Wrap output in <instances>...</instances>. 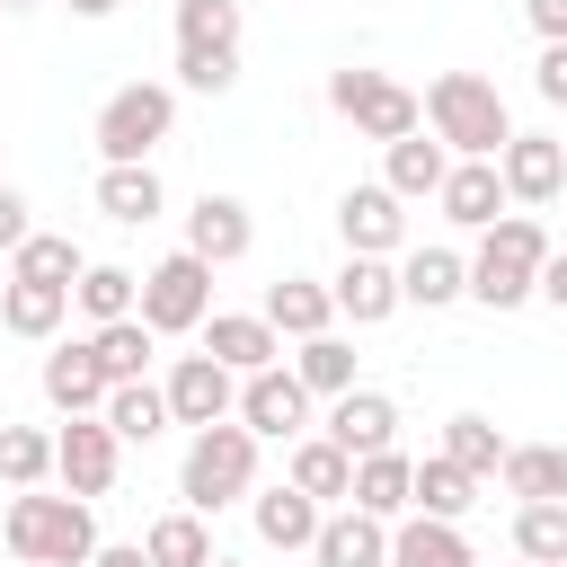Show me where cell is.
Wrapping results in <instances>:
<instances>
[{
    "label": "cell",
    "instance_id": "33",
    "mask_svg": "<svg viewBox=\"0 0 567 567\" xmlns=\"http://www.w3.org/2000/svg\"><path fill=\"white\" fill-rule=\"evenodd\" d=\"M514 558L567 567V496H532V505H514Z\"/></svg>",
    "mask_w": 567,
    "mask_h": 567
},
{
    "label": "cell",
    "instance_id": "28",
    "mask_svg": "<svg viewBox=\"0 0 567 567\" xmlns=\"http://www.w3.org/2000/svg\"><path fill=\"white\" fill-rule=\"evenodd\" d=\"M266 319L301 346V337H319V328H337V292L319 284V275H284V284H266Z\"/></svg>",
    "mask_w": 567,
    "mask_h": 567
},
{
    "label": "cell",
    "instance_id": "54",
    "mask_svg": "<svg viewBox=\"0 0 567 567\" xmlns=\"http://www.w3.org/2000/svg\"><path fill=\"white\" fill-rule=\"evenodd\" d=\"M0 151H9V142H0Z\"/></svg>",
    "mask_w": 567,
    "mask_h": 567
},
{
    "label": "cell",
    "instance_id": "11",
    "mask_svg": "<svg viewBox=\"0 0 567 567\" xmlns=\"http://www.w3.org/2000/svg\"><path fill=\"white\" fill-rule=\"evenodd\" d=\"M168 408H177L186 434L195 425H221V416H239V372L221 354H177L168 363Z\"/></svg>",
    "mask_w": 567,
    "mask_h": 567
},
{
    "label": "cell",
    "instance_id": "34",
    "mask_svg": "<svg viewBox=\"0 0 567 567\" xmlns=\"http://www.w3.org/2000/svg\"><path fill=\"white\" fill-rule=\"evenodd\" d=\"M9 275H27V284H80L89 257H80V239H62V230H27L18 257H9Z\"/></svg>",
    "mask_w": 567,
    "mask_h": 567
},
{
    "label": "cell",
    "instance_id": "26",
    "mask_svg": "<svg viewBox=\"0 0 567 567\" xmlns=\"http://www.w3.org/2000/svg\"><path fill=\"white\" fill-rule=\"evenodd\" d=\"M354 505L381 514V523L416 514V461H408L399 443H390V452H363V461H354Z\"/></svg>",
    "mask_w": 567,
    "mask_h": 567
},
{
    "label": "cell",
    "instance_id": "16",
    "mask_svg": "<svg viewBox=\"0 0 567 567\" xmlns=\"http://www.w3.org/2000/svg\"><path fill=\"white\" fill-rule=\"evenodd\" d=\"M35 381H44V399H53V408H62V416H97V408H106V390H115V381H106V363H97V346H89V337H71V346H53V354H44V372H35Z\"/></svg>",
    "mask_w": 567,
    "mask_h": 567
},
{
    "label": "cell",
    "instance_id": "9",
    "mask_svg": "<svg viewBox=\"0 0 567 567\" xmlns=\"http://www.w3.org/2000/svg\"><path fill=\"white\" fill-rule=\"evenodd\" d=\"M115 470H124V434L106 425V416H71L62 434H53V478L71 487V496H106L115 487Z\"/></svg>",
    "mask_w": 567,
    "mask_h": 567
},
{
    "label": "cell",
    "instance_id": "38",
    "mask_svg": "<svg viewBox=\"0 0 567 567\" xmlns=\"http://www.w3.org/2000/svg\"><path fill=\"white\" fill-rule=\"evenodd\" d=\"M177 53H239V0H177Z\"/></svg>",
    "mask_w": 567,
    "mask_h": 567
},
{
    "label": "cell",
    "instance_id": "27",
    "mask_svg": "<svg viewBox=\"0 0 567 567\" xmlns=\"http://www.w3.org/2000/svg\"><path fill=\"white\" fill-rule=\"evenodd\" d=\"M399 292L416 310H443V301L470 292V257L461 248H399Z\"/></svg>",
    "mask_w": 567,
    "mask_h": 567
},
{
    "label": "cell",
    "instance_id": "22",
    "mask_svg": "<svg viewBox=\"0 0 567 567\" xmlns=\"http://www.w3.org/2000/svg\"><path fill=\"white\" fill-rule=\"evenodd\" d=\"M443 177H452V151H443V142H425V124H416L408 142H381V186H390V195L434 204V195H443Z\"/></svg>",
    "mask_w": 567,
    "mask_h": 567
},
{
    "label": "cell",
    "instance_id": "49",
    "mask_svg": "<svg viewBox=\"0 0 567 567\" xmlns=\"http://www.w3.org/2000/svg\"><path fill=\"white\" fill-rule=\"evenodd\" d=\"M213 567H248V558H221V549H213Z\"/></svg>",
    "mask_w": 567,
    "mask_h": 567
},
{
    "label": "cell",
    "instance_id": "47",
    "mask_svg": "<svg viewBox=\"0 0 567 567\" xmlns=\"http://www.w3.org/2000/svg\"><path fill=\"white\" fill-rule=\"evenodd\" d=\"M124 0H71V18H115Z\"/></svg>",
    "mask_w": 567,
    "mask_h": 567
},
{
    "label": "cell",
    "instance_id": "42",
    "mask_svg": "<svg viewBox=\"0 0 567 567\" xmlns=\"http://www.w3.org/2000/svg\"><path fill=\"white\" fill-rule=\"evenodd\" d=\"M532 89H540L549 106H567V44H540V62H532Z\"/></svg>",
    "mask_w": 567,
    "mask_h": 567
},
{
    "label": "cell",
    "instance_id": "45",
    "mask_svg": "<svg viewBox=\"0 0 567 567\" xmlns=\"http://www.w3.org/2000/svg\"><path fill=\"white\" fill-rule=\"evenodd\" d=\"M532 301L567 310V248H549V257H540V292H532Z\"/></svg>",
    "mask_w": 567,
    "mask_h": 567
},
{
    "label": "cell",
    "instance_id": "8",
    "mask_svg": "<svg viewBox=\"0 0 567 567\" xmlns=\"http://www.w3.org/2000/svg\"><path fill=\"white\" fill-rule=\"evenodd\" d=\"M239 425H248L257 443H301V434H310V381H301L292 363L248 372V381H239Z\"/></svg>",
    "mask_w": 567,
    "mask_h": 567
},
{
    "label": "cell",
    "instance_id": "52",
    "mask_svg": "<svg viewBox=\"0 0 567 567\" xmlns=\"http://www.w3.org/2000/svg\"><path fill=\"white\" fill-rule=\"evenodd\" d=\"M514 567H540V558H514Z\"/></svg>",
    "mask_w": 567,
    "mask_h": 567
},
{
    "label": "cell",
    "instance_id": "43",
    "mask_svg": "<svg viewBox=\"0 0 567 567\" xmlns=\"http://www.w3.org/2000/svg\"><path fill=\"white\" fill-rule=\"evenodd\" d=\"M27 230H35V221H27V195L0 177V257H18V239H27Z\"/></svg>",
    "mask_w": 567,
    "mask_h": 567
},
{
    "label": "cell",
    "instance_id": "18",
    "mask_svg": "<svg viewBox=\"0 0 567 567\" xmlns=\"http://www.w3.org/2000/svg\"><path fill=\"white\" fill-rule=\"evenodd\" d=\"M248 239H257V221H248V204H239V195H213V186H204V195L186 204V248H195V257L239 266V257H248Z\"/></svg>",
    "mask_w": 567,
    "mask_h": 567
},
{
    "label": "cell",
    "instance_id": "14",
    "mask_svg": "<svg viewBox=\"0 0 567 567\" xmlns=\"http://www.w3.org/2000/svg\"><path fill=\"white\" fill-rule=\"evenodd\" d=\"M195 337H204V354H221L239 381H248V372H266V363H284V328H275L266 310H213Z\"/></svg>",
    "mask_w": 567,
    "mask_h": 567
},
{
    "label": "cell",
    "instance_id": "39",
    "mask_svg": "<svg viewBox=\"0 0 567 567\" xmlns=\"http://www.w3.org/2000/svg\"><path fill=\"white\" fill-rule=\"evenodd\" d=\"M53 478V434L0 416V487H44Z\"/></svg>",
    "mask_w": 567,
    "mask_h": 567
},
{
    "label": "cell",
    "instance_id": "50",
    "mask_svg": "<svg viewBox=\"0 0 567 567\" xmlns=\"http://www.w3.org/2000/svg\"><path fill=\"white\" fill-rule=\"evenodd\" d=\"M0 9H35V0H0Z\"/></svg>",
    "mask_w": 567,
    "mask_h": 567
},
{
    "label": "cell",
    "instance_id": "25",
    "mask_svg": "<svg viewBox=\"0 0 567 567\" xmlns=\"http://www.w3.org/2000/svg\"><path fill=\"white\" fill-rule=\"evenodd\" d=\"M284 478H292L301 496H319V505H354V452L328 443V434H301L292 461H284Z\"/></svg>",
    "mask_w": 567,
    "mask_h": 567
},
{
    "label": "cell",
    "instance_id": "7",
    "mask_svg": "<svg viewBox=\"0 0 567 567\" xmlns=\"http://www.w3.org/2000/svg\"><path fill=\"white\" fill-rule=\"evenodd\" d=\"M142 319H151L159 337H195V328L213 319V257L168 248V257L142 275Z\"/></svg>",
    "mask_w": 567,
    "mask_h": 567
},
{
    "label": "cell",
    "instance_id": "4",
    "mask_svg": "<svg viewBox=\"0 0 567 567\" xmlns=\"http://www.w3.org/2000/svg\"><path fill=\"white\" fill-rule=\"evenodd\" d=\"M540 257H549V230H540L532 213L487 221L478 248H470V301H487V310H523V301L540 292Z\"/></svg>",
    "mask_w": 567,
    "mask_h": 567
},
{
    "label": "cell",
    "instance_id": "1",
    "mask_svg": "<svg viewBox=\"0 0 567 567\" xmlns=\"http://www.w3.org/2000/svg\"><path fill=\"white\" fill-rule=\"evenodd\" d=\"M9 558L18 567H89L97 558V514L89 496H44V487H9Z\"/></svg>",
    "mask_w": 567,
    "mask_h": 567
},
{
    "label": "cell",
    "instance_id": "53",
    "mask_svg": "<svg viewBox=\"0 0 567 567\" xmlns=\"http://www.w3.org/2000/svg\"><path fill=\"white\" fill-rule=\"evenodd\" d=\"M0 18H9V9H0Z\"/></svg>",
    "mask_w": 567,
    "mask_h": 567
},
{
    "label": "cell",
    "instance_id": "48",
    "mask_svg": "<svg viewBox=\"0 0 567 567\" xmlns=\"http://www.w3.org/2000/svg\"><path fill=\"white\" fill-rule=\"evenodd\" d=\"M549 461H558V496H567V443H549Z\"/></svg>",
    "mask_w": 567,
    "mask_h": 567
},
{
    "label": "cell",
    "instance_id": "5",
    "mask_svg": "<svg viewBox=\"0 0 567 567\" xmlns=\"http://www.w3.org/2000/svg\"><path fill=\"white\" fill-rule=\"evenodd\" d=\"M328 106L363 133V142H408L416 124H425V97L408 89V80H390V71H372V62H346V71H328Z\"/></svg>",
    "mask_w": 567,
    "mask_h": 567
},
{
    "label": "cell",
    "instance_id": "23",
    "mask_svg": "<svg viewBox=\"0 0 567 567\" xmlns=\"http://www.w3.org/2000/svg\"><path fill=\"white\" fill-rule=\"evenodd\" d=\"M97 213H106V221H124V230L159 221V213H168L159 168H151V159H115V168H97Z\"/></svg>",
    "mask_w": 567,
    "mask_h": 567
},
{
    "label": "cell",
    "instance_id": "32",
    "mask_svg": "<svg viewBox=\"0 0 567 567\" xmlns=\"http://www.w3.org/2000/svg\"><path fill=\"white\" fill-rule=\"evenodd\" d=\"M142 549H151V567H213V532H204V514H195V505L159 514V523L142 532Z\"/></svg>",
    "mask_w": 567,
    "mask_h": 567
},
{
    "label": "cell",
    "instance_id": "51",
    "mask_svg": "<svg viewBox=\"0 0 567 567\" xmlns=\"http://www.w3.org/2000/svg\"><path fill=\"white\" fill-rule=\"evenodd\" d=\"M0 292H9V266H0Z\"/></svg>",
    "mask_w": 567,
    "mask_h": 567
},
{
    "label": "cell",
    "instance_id": "2",
    "mask_svg": "<svg viewBox=\"0 0 567 567\" xmlns=\"http://www.w3.org/2000/svg\"><path fill=\"white\" fill-rule=\"evenodd\" d=\"M425 133L452 159H496L514 142V115H505V97H496L487 71H434L425 80Z\"/></svg>",
    "mask_w": 567,
    "mask_h": 567
},
{
    "label": "cell",
    "instance_id": "15",
    "mask_svg": "<svg viewBox=\"0 0 567 567\" xmlns=\"http://www.w3.org/2000/svg\"><path fill=\"white\" fill-rule=\"evenodd\" d=\"M319 434H328V443H346L354 461H363V452H390V443H399V399L354 381V390H337V399H328V425H319Z\"/></svg>",
    "mask_w": 567,
    "mask_h": 567
},
{
    "label": "cell",
    "instance_id": "21",
    "mask_svg": "<svg viewBox=\"0 0 567 567\" xmlns=\"http://www.w3.org/2000/svg\"><path fill=\"white\" fill-rule=\"evenodd\" d=\"M390 567H478V549L443 514H399L390 523Z\"/></svg>",
    "mask_w": 567,
    "mask_h": 567
},
{
    "label": "cell",
    "instance_id": "35",
    "mask_svg": "<svg viewBox=\"0 0 567 567\" xmlns=\"http://www.w3.org/2000/svg\"><path fill=\"white\" fill-rule=\"evenodd\" d=\"M71 301L89 310V328H106V319H133V310H142V275H133V266H89V275L71 284Z\"/></svg>",
    "mask_w": 567,
    "mask_h": 567
},
{
    "label": "cell",
    "instance_id": "44",
    "mask_svg": "<svg viewBox=\"0 0 567 567\" xmlns=\"http://www.w3.org/2000/svg\"><path fill=\"white\" fill-rule=\"evenodd\" d=\"M523 18H532L540 44H567V0H523Z\"/></svg>",
    "mask_w": 567,
    "mask_h": 567
},
{
    "label": "cell",
    "instance_id": "36",
    "mask_svg": "<svg viewBox=\"0 0 567 567\" xmlns=\"http://www.w3.org/2000/svg\"><path fill=\"white\" fill-rule=\"evenodd\" d=\"M292 372L310 381V399H337V390H354V346H346L337 328H319V337L292 346Z\"/></svg>",
    "mask_w": 567,
    "mask_h": 567
},
{
    "label": "cell",
    "instance_id": "24",
    "mask_svg": "<svg viewBox=\"0 0 567 567\" xmlns=\"http://www.w3.org/2000/svg\"><path fill=\"white\" fill-rule=\"evenodd\" d=\"M62 319H71V284H27V275H9V292H0V328H9V337L53 346Z\"/></svg>",
    "mask_w": 567,
    "mask_h": 567
},
{
    "label": "cell",
    "instance_id": "17",
    "mask_svg": "<svg viewBox=\"0 0 567 567\" xmlns=\"http://www.w3.org/2000/svg\"><path fill=\"white\" fill-rule=\"evenodd\" d=\"M434 204H443L452 230H487V221H505L514 195H505V168H496V159H452V177H443Z\"/></svg>",
    "mask_w": 567,
    "mask_h": 567
},
{
    "label": "cell",
    "instance_id": "10",
    "mask_svg": "<svg viewBox=\"0 0 567 567\" xmlns=\"http://www.w3.org/2000/svg\"><path fill=\"white\" fill-rule=\"evenodd\" d=\"M337 239H346L354 257H399V248H408V195H390V186H346V195H337Z\"/></svg>",
    "mask_w": 567,
    "mask_h": 567
},
{
    "label": "cell",
    "instance_id": "13",
    "mask_svg": "<svg viewBox=\"0 0 567 567\" xmlns=\"http://www.w3.org/2000/svg\"><path fill=\"white\" fill-rule=\"evenodd\" d=\"M496 168H505V195L514 204H558L567 195V142L558 133H514L496 151Z\"/></svg>",
    "mask_w": 567,
    "mask_h": 567
},
{
    "label": "cell",
    "instance_id": "30",
    "mask_svg": "<svg viewBox=\"0 0 567 567\" xmlns=\"http://www.w3.org/2000/svg\"><path fill=\"white\" fill-rule=\"evenodd\" d=\"M89 346H97V363H106V381H151V354H159V328L133 310V319H106V328H89Z\"/></svg>",
    "mask_w": 567,
    "mask_h": 567
},
{
    "label": "cell",
    "instance_id": "6",
    "mask_svg": "<svg viewBox=\"0 0 567 567\" xmlns=\"http://www.w3.org/2000/svg\"><path fill=\"white\" fill-rule=\"evenodd\" d=\"M168 124H177V89H168V80H124V89L97 106L89 142H97V159L115 168V159H151V151L168 142Z\"/></svg>",
    "mask_w": 567,
    "mask_h": 567
},
{
    "label": "cell",
    "instance_id": "31",
    "mask_svg": "<svg viewBox=\"0 0 567 567\" xmlns=\"http://www.w3.org/2000/svg\"><path fill=\"white\" fill-rule=\"evenodd\" d=\"M478 487H487V478H470L452 452H425V461H416V514H443V523H461V514L478 505Z\"/></svg>",
    "mask_w": 567,
    "mask_h": 567
},
{
    "label": "cell",
    "instance_id": "19",
    "mask_svg": "<svg viewBox=\"0 0 567 567\" xmlns=\"http://www.w3.org/2000/svg\"><path fill=\"white\" fill-rule=\"evenodd\" d=\"M248 523H257V540H266V549H310V540H319V523H328V505H319V496H301V487L284 478V487H257V496H248Z\"/></svg>",
    "mask_w": 567,
    "mask_h": 567
},
{
    "label": "cell",
    "instance_id": "37",
    "mask_svg": "<svg viewBox=\"0 0 567 567\" xmlns=\"http://www.w3.org/2000/svg\"><path fill=\"white\" fill-rule=\"evenodd\" d=\"M443 452H452V461H461V470H470V478H496V470H505V452H514V443H505V434H496V416H478V408H461V416H452V425H443Z\"/></svg>",
    "mask_w": 567,
    "mask_h": 567
},
{
    "label": "cell",
    "instance_id": "46",
    "mask_svg": "<svg viewBox=\"0 0 567 567\" xmlns=\"http://www.w3.org/2000/svg\"><path fill=\"white\" fill-rule=\"evenodd\" d=\"M89 567H151V549H142V540H97Z\"/></svg>",
    "mask_w": 567,
    "mask_h": 567
},
{
    "label": "cell",
    "instance_id": "20",
    "mask_svg": "<svg viewBox=\"0 0 567 567\" xmlns=\"http://www.w3.org/2000/svg\"><path fill=\"white\" fill-rule=\"evenodd\" d=\"M310 558H319V567H390V523L363 514V505H337V514L319 523Z\"/></svg>",
    "mask_w": 567,
    "mask_h": 567
},
{
    "label": "cell",
    "instance_id": "29",
    "mask_svg": "<svg viewBox=\"0 0 567 567\" xmlns=\"http://www.w3.org/2000/svg\"><path fill=\"white\" fill-rule=\"evenodd\" d=\"M97 416H106L124 443H159V434L177 425V408H168V381H115Z\"/></svg>",
    "mask_w": 567,
    "mask_h": 567
},
{
    "label": "cell",
    "instance_id": "41",
    "mask_svg": "<svg viewBox=\"0 0 567 567\" xmlns=\"http://www.w3.org/2000/svg\"><path fill=\"white\" fill-rule=\"evenodd\" d=\"M239 80V53H177V89H195V97H221Z\"/></svg>",
    "mask_w": 567,
    "mask_h": 567
},
{
    "label": "cell",
    "instance_id": "3",
    "mask_svg": "<svg viewBox=\"0 0 567 567\" xmlns=\"http://www.w3.org/2000/svg\"><path fill=\"white\" fill-rule=\"evenodd\" d=\"M177 496L213 523L221 505H248L257 496V434L239 425V416H221V425H195L186 434V461H177Z\"/></svg>",
    "mask_w": 567,
    "mask_h": 567
},
{
    "label": "cell",
    "instance_id": "40",
    "mask_svg": "<svg viewBox=\"0 0 567 567\" xmlns=\"http://www.w3.org/2000/svg\"><path fill=\"white\" fill-rule=\"evenodd\" d=\"M496 478H505V496H514V505H532V496H558V461H549V443H514Z\"/></svg>",
    "mask_w": 567,
    "mask_h": 567
},
{
    "label": "cell",
    "instance_id": "12",
    "mask_svg": "<svg viewBox=\"0 0 567 567\" xmlns=\"http://www.w3.org/2000/svg\"><path fill=\"white\" fill-rule=\"evenodd\" d=\"M328 292H337V319H354V328H381L390 310H408L399 257H354V248H346V266L328 275Z\"/></svg>",
    "mask_w": 567,
    "mask_h": 567
}]
</instances>
